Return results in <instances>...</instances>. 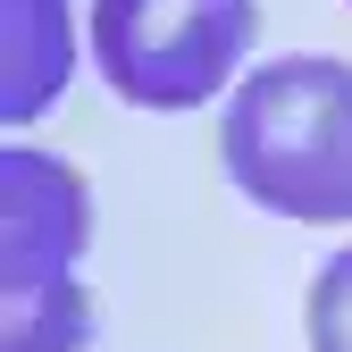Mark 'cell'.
<instances>
[{
	"label": "cell",
	"instance_id": "cell-1",
	"mask_svg": "<svg viewBox=\"0 0 352 352\" xmlns=\"http://www.w3.org/2000/svg\"><path fill=\"white\" fill-rule=\"evenodd\" d=\"M235 193L294 227H352V59L294 51L235 84L218 126Z\"/></svg>",
	"mask_w": 352,
	"mask_h": 352
},
{
	"label": "cell",
	"instance_id": "cell-2",
	"mask_svg": "<svg viewBox=\"0 0 352 352\" xmlns=\"http://www.w3.org/2000/svg\"><path fill=\"white\" fill-rule=\"evenodd\" d=\"M260 0H93V59L126 109H201L235 84Z\"/></svg>",
	"mask_w": 352,
	"mask_h": 352
},
{
	"label": "cell",
	"instance_id": "cell-3",
	"mask_svg": "<svg viewBox=\"0 0 352 352\" xmlns=\"http://www.w3.org/2000/svg\"><path fill=\"white\" fill-rule=\"evenodd\" d=\"M84 243H93V185L67 160L9 143L0 151V294L76 277Z\"/></svg>",
	"mask_w": 352,
	"mask_h": 352
},
{
	"label": "cell",
	"instance_id": "cell-4",
	"mask_svg": "<svg viewBox=\"0 0 352 352\" xmlns=\"http://www.w3.org/2000/svg\"><path fill=\"white\" fill-rule=\"evenodd\" d=\"M76 67V25L67 0H9V93H0V118L34 126L59 101V84Z\"/></svg>",
	"mask_w": 352,
	"mask_h": 352
},
{
	"label": "cell",
	"instance_id": "cell-5",
	"mask_svg": "<svg viewBox=\"0 0 352 352\" xmlns=\"http://www.w3.org/2000/svg\"><path fill=\"white\" fill-rule=\"evenodd\" d=\"M84 344H93V294L76 277L0 294V352H84Z\"/></svg>",
	"mask_w": 352,
	"mask_h": 352
},
{
	"label": "cell",
	"instance_id": "cell-6",
	"mask_svg": "<svg viewBox=\"0 0 352 352\" xmlns=\"http://www.w3.org/2000/svg\"><path fill=\"white\" fill-rule=\"evenodd\" d=\"M302 327H311V352H352V243L311 277V311H302Z\"/></svg>",
	"mask_w": 352,
	"mask_h": 352
}]
</instances>
